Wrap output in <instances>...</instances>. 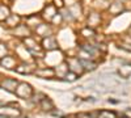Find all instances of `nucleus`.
Wrapping results in <instances>:
<instances>
[{"mask_svg":"<svg viewBox=\"0 0 131 118\" xmlns=\"http://www.w3.org/2000/svg\"><path fill=\"white\" fill-rule=\"evenodd\" d=\"M24 47H26V50L30 52V54H33V55L38 54V57H43V51H45V50L42 49V46L33 37L24 38Z\"/></svg>","mask_w":131,"mask_h":118,"instance_id":"f257e3e1","label":"nucleus"},{"mask_svg":"<svg viewBox=\"0 0 131 118\" xmlns=\"http://www.w3.org/2000/svg\"><path fill=\"white\" fill-rule=\"evenodd\" d=\"M66 63H67V66H68V70L75 72L76 75H79V76H81V75L85 72L83 62L79 57H70V58L66 59Z\"/></svg>","mask_w":131,"mask_h":118,"instance_id":"f03ea898","label":"nucleus"},{"mask_svg":"<svg viewBox=\"0 0 131 118\" xmlns=\"http://www.w3.org/2000/svg\"><path fill=\"white\" fill-rule=\"evenodd\" d=\"M15 93L18 96L20 99L28 100V99H30L33 96V88H31V85L28 84V83H18Z\"/></svg>","mask_w":131,"mask_h":118,"instance_id":"7ed1b4c3","label":"nucleus"},{"mask_svg":"<svg viewBox=\"0 0 131 118\" xmlns=\"http://www.w3.org/2000/svg\"><path fill=\"white\" fill-rule=\"evenodd\" d=\"M41 46L42 49L50 52V51H55L59 49V45H58V41L54 36H49V37H45L42 38V42H41Z\"/></svg>","mask_w":131,"mask_h":118,"instance_id":"20e7f679","label":"nucleus"},{"mask_svg":"<svg viewBox=\"0 0 131 118\" xmlns=\"http://www.w3.org/2000/svg\"><path fill=\"white\" fill-rule=\"evenodd\" d=\"M101 23H102V17L100 12H91L86 17V26H89L94 30L98 26H101Z\"/></svg>","mask_w":131,"mask_h":118,"instance_id":"39448f33","label":"nucleus"},{"mask_svg":"<svg viewBox=\"0 0 131 118\" xmlns=\"http://www.w3.org/2000/svg\"><path fill=\"white\" fill-rule=\"evenodd\" d=\"M34 75L41 79H54L57 72H55V68L52 67H41L34 71Z\"/></svg>","mask_w":131,"mask_h":118,"instance_id":"423d86ee","label":"nucleus"},{"mask_svg":"<svg viewBox=\"0 0 131 118\" xmlns=\"http://www.w3.org/2000/svg\"><path fill=\"white\" fill-rule=\"evenodd\" d=\"M58 12H59V9L54 4H47V5H45V8H43L41 15H42V18L43 20H47V21H50V23H51V20L54 18V16H55Z\"/></svg>","mask_w":131,"mask_h":118,"instance_id":"0eeeda50","label":"nucleus"},{"mask_svg":"<svg viewBox=\"0 0 131 118\" xmlns=\"http://www.w3.org/2000/svg\"><path fill=\"white\" fill-rule=\"evenodd\" d=\"M36 34L39 36L41 38H45V37H49V36H52V28L50 24H45V23H41L36 29Z\"/></svg>","mask_w":131,"mask_h":118,"instance_id":"6e6552de","label":"nucleus"},{"mask_svg":"<svg viewBox=\"0 0 131 118\" xmlns=\"http://www.w3.org/2000/svg\"><path fill=\"white\" fill-rule=\"evenodd\" d=\"M126 10V8H125V3H122V2H114L113 3H110L109 4V8H107V12L110 13V15H113V16H118V15H121V13H123Z\"/></svg>","mask_w":131,"mask_h":118,"instance_id":"1a4fd4ad","label":"nucleus"},{"mask_svg":"<svg viewBox=\"0 0 131 118\" xmlns=\"http://www.w3.org/2000/svg\"><path fill=\"white\" fill-rule=\"evenodd\" d=\"M17 85H18V81L16 79H10V78H5L0 81V87L8 92H15Z\"/></svg>","mask_w":131,"mask_h":118,"instance_id":"9d476101","label":"nucleus"},{"mask_svg":"<svg viewBox=\"0 0 131 118\" xmlns=\"http://www.w3.org/2000/svg\"><path fill=\"white\" fill-rule=\"evenodd\" d=\"M117 73L119 79H128L131 76V63H123V64H119Z\"/></svg>","mask_w":131,"mask_h":118,"instance_id":"9b49d317","label":"nucleus"},{"mask_svg":"<svg viewBox=\"0 0 131 118\" xmlns=\"http://www.w3.org/2000/svg\"><path fill=\"white\" fill-rule=\"evenodd\" d=\"M30 34H31V29L26 24H20L18 26L15 28V36L17 37L26 38V37H30Z\"/></svg>","mask_w":131,"mask_h":118,"instance_id":"f8f14e48","label":"nucleus"},{"mask_svg":"<svg viewBox=\"0 0 131 118\" xmlns=\"http://www.w3.org/2000/svg\"><path fill=\"white\" fill-rule=\"evenodd\" d=\"M37 70L36 64L33 63H21L18 66H16V71L18 73H34V71Z\"/></svg>","mask_w":131,"mask_h":118,"instance_id":"ddd939ff","label":"nucleus"},{"mask_svg":"<svg viewBox=\"0 0 131 118\" xmlns=\"http://www.w3.org/2000/svg\"><path fill=\"white\" fill-rule=\"evenodd\" d=\"M67 10L70 12V15L72 16V18H73V20H78V18L81 16V13H83V9H81L80 3H73V4H70V5H68V8H67Z\"/></svg>","mask_w":131,"mask_h":118,"instance_id":"4468645a","label":"nucleus"},{"mask_svg":"<svg viewBox=\"0 0 131 118\" xmlns=\"http://www.w3.org/2000/svg\"><path fill=\"white\" fill-rule=\"evenodd\" d=\"M0 64L8 70H13V68H16V59L10 55H5L4 58L0 59Z\"/></svg>","mask_w":131,"mask_h":118,"instance_id":"2eb2a0df","label":"nucleus"},{"mask_svg":"<svg viewBox=\"0 0 131 118\" xmlns=\"http://www.w3.org/2000/svg\"><path fill=\"white\" fill-rule=\"evenodd\" d=\"M0 114L5 115L7 118L8 117H12V118H16L21 114L20 109H16V108H9V106H5V108H0Z\"/></svg>","mask_w":131,"mask_h":118,"instance_id":"dca6fc26","label":"nucleus"},{"mask_svg":"<svg viewBox=\"0 0 131 118\" xmlns=\"http://www.w3.org/2000/svg\"><path fill=\"white\" fill-rule=\"evenodd\" d=\"M20 21H21V18H20L18 15H12V13H10V15L8 16V18L5 20V25H7L8 28L15 29L16 26L20 25Z\"/></svg>","mask_w":131,"mask_h":118,"instance_id":"f3484780","label":"nucleus"},{"mask_svg":"<svg viewBox=\"0 0 131 118\" xmlns=\"http://www.w3.org/2000/svg\"><path fill=\"white\" fill-rule=\"evenodd\" d=\"M42 23V16H37V15H31L26 18V25L29 28H37L39 24Z\"/></svg>","mask_w":131,"mask_h":118,"instance_id":"a211bd4d","label":"nucleus"},{"mask_svg":"<svg viewBox=\"0 0 131 118\" xmlns=\"http://www.w3.org/2000/svg\"><path fill=\"white\" fill-rule=\"evenodd\" d=\"M80 36L83 37V38H85V39H92V38H94L96 37V30L94 29H92V28H89V26H84L81 30H80Z\"/></svg>","mask_w":131,"mask_h":118,"instance_id":"6ab92c4d","label":"nucleus"},{"mask_svg":"<svg viewBox=\"0 0 131 118\" xmlns=\"http://www.w3.org/2000/svg\"><path fill=\"white\" fill-rule=\"evenodd\" d=\"M81 62H83L84 70L85 71H89V72L94 71L97 68V66H98L97 60H93V59H81Z\"/></svg>","mask_w":131,"mask_h":118,"instance_id":"aec40b11","label":"nucleus"},{"mask_svg":"<svg viewBox=\"0 0 131 118\" xmlns=\"http://www.w3.org/2000/svg\"><path fill=\"white\" fill-rule=\"evenodd\" d=\"M39 105H41V109L46 110V112H49V110H52V109H54V102H52L49 97H43V99L41 100Z\"/></svg>","mask_w":131,"mask_h":118,"instance_id":"412c9836","label":"nucleus"},{"mask_svg":"<svg viewBox=\"0 0 131 118\" xmlns=\"http://www.w3.org/2000/svg\"><path fill=\"white\" fill-rule=\"evenodd\" d=\"M97 118H117V113L113 110H100L97 113Z\"/></svg>","mask_w":131,"mask_h":118,"instance_id":"4be33fe9","label":"nucleus"},{"mask_svg":"<svg viewBox=\"0 0 131 118\" xmlns=\"http://www.w3.org/2000/svg\"><path fill=\"white\" fill-rule=\"evenodd\" d=\"M58 67H59V68L55 70V72L58 73V76H60V78H63L64 75L70 71V70H68V66H67V63H66V62H62Z\"/></svg>","mask_w":131,"mask_h":118,"instance_id":"5701e85b","label":"nucleus"},{"mask_svg":"<svg viewBox=\"0 0 131 118\" xmlns=\"http://www.w3.org/2000/svg\"><path fill=\"white\" fill-rule=\"evenodd\" d=\"M79 79V75H76L75 72H72V71H68L67 73L64 75V76L62 78V80H64V81H68V83H73V81H76Z\"/></svg>","mask_w":131,"mask_h":118,"instance_id":"b1692460","label":"nucleus"},{"mask_svg":"<svg viewBox=\"0 0 131 118\" xmlns=\"http://www.w3.org/2000/svg\"><path fill=\"white\" fill-rule=\"evenodd\" d=\"M9 15H10L9 8L5 7V5H3V4H0V21H5Z\"/></svg>","mask_w":131,"mask_h":118,"instance_id":"393cba45","label":"nucleus"},{"mask_svg":"<svg viewBox=\"0 0 131 118\" xmlns=\"http://www.w3.org/2000/svg\"><path fill=\"white\" fill-rule=\"evenodd\" d=\"M109 0H94V5L100 7V9H107L109 8Z\"/></svg>","mask_w":131,"mask_h":118,"instance_id":"a878e982","label":"nucleus"},{"mask_svg":"<svg viewBox=\"0 0 131 118\" xmlns=\"http://www.w3.org/2000/svg\"><path fill=\"white\" fill-rule=\"evenodd\" d=\"M64 21V18H63V15L60 13V12H58L55 16H54V18L51 20V24L52 25H60Z\"/></svg>","mask_w":131,"mask_h":118,"instance_id":"bb28decb","label":"nucleus"},{"mask_svg":"<svg viewBox=\"0 0 131 118\" xmlns=\"http://www.w3.org/2000/svg\"><path fill=\"white\" fill-rule=\"evenodd\" d=\"M119 49H122L127 52H131V42H122V44H119Z\"/></svg>","mask_w":131,"mask_h":118,"instance_id":"cd10ccee","label":"nucleus"},{"mask_svg":"<svg viewBox=\"0 0 131 118\" xmlns=\"http://www.w3.org/2000/svg\"><path fill=\"white\" fill-rule=\"evenodd\" d=\"M7 51H8L7 45H5V44H3V42H0V59L4 58V57L7 55Z\"/></svg>","mask_w":131,"mask_h":118,"instance_id":"c85d7f7f","label":"nucleus"},{"mask_svg":"<svg viewBox=\"0 0 131 118\" xmlns=\"http://www.w3.org/2000/svg\"><path fill=\"white\" fill-rule=\"evenodd\" d=\"M54 5H55L58 9H62L64 7V2L63 0H54Z\"/></svg>","mask_w":131,"mask_h":118,"instance_id":"c756f323","label":"nucleus"},{"mask_svg":"<svg viewBox=\"0 0 131 118\" xmlns=\"http://www.w3.org/2000/svg\"><path fill=\"white\" fill-rule=\"evenodd\" d=\"M76 118H92V114L89 113H79L76 115Z\"/></svg>","mask_w":131,"mask_h":118,"instance_id":"7c9ffc66","label":"nucleus"},{"mask_svg":"<svg viewBox=\"0 0 131 118\" xmlns=\"http://www.w3.org/2000/svg\"><path fill=\"white\" fill-rule=\"evenodd\" d=\"M115 2H122V3H125L126 0H115Z\"/></svg>","mask_w":131,"mask_h":118,"instance_id":"2f4dec72","label":"nucleus"},{"mask_svg":"<svg viewBox=\"0 0 131 118\" xmlns=\"http://www.w3.org/2000/svg\"><path fill=\"white\" fill-rule=\"evenodd\" d=\"M122 118H128V117H122Z\"/></svg>","mask_w":131,"mask_h":118,"instance_id":"473e14b6","label":"nucleus"}]
</instances>
